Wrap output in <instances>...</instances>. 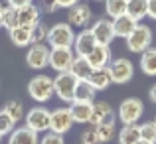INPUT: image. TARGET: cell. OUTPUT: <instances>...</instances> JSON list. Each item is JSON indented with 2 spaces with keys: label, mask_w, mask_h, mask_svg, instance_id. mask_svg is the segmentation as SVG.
Wrapping results in <instances>:
<instances>
[{
  "label": "cell",
  "mask_w": 156,
  "mask_h": 144,
  "mask_svg": "<svg viewBox=\"0 0 156 144\" xmlns=\"http://www.w3.org/2000/svg\"><path fill=\"white\" fill-rule=\"evenodd\" d=\"M2 14H4V6H2V4H0V28L4 26V20H2Z\"/></svg>",
  "instance_id": "obj_41"
},
{
  "label": "cell",
  "mask_w": 156,
  "mask_h": 144,
  "mask_svg": "<svg viewBox=\"0 0 156 144\" xmlns=\"http://www.w3.org/2000/svg\"><path fill=\"white\" fill-rule=\"evenodd\" d=\"M40 6H36L34 2L28 4V6H22L16 10V26H22V28H34L36 24L40 22Z\"/></svg>",
  "instance_id": "obj_14"
},
{
  "label": "cell",
  "mask_w": 156,
  "mask_h": 144,
  "mask_svg": "<svg viewBox=\"0 0 156 144\" xmlns=\"http://www.w3.org/2000/svg\"><path fill=\"white\" fill-rule=\"evenodd\" d=\"M2 113H6L8 117L12 118V122H20L26 114H24V105L20 101H16V99H10V101H6L4 103V107H2Z\"/></svg>",
  "instance_id": "obj_27"
},
{
  "label": "cell",
  "mask_w": 156,
  "mask_h": 144,
  "mask_svg": "<svg viewBox=\"0 0 156 144\" xmlns=\"http://www.w3.org/2000/svg\"><path fill=\"white\" fill-rule=\"evenodd\" d=\"M77 77L71 75L69 71L57 73L53 77V95L63 103H73V95H75V87H77Z\"/></svg>",
  "instance_id": "obj_2"
},
{
  "label": "cell",
  "mask_w": 156,
  "mask_h": 144,
  "mask_svg": "<svg viewBox=\"0 0 156 144\" xmlns=\"http://www.w3.org/2000/svg\"><path fill=\"white\" fill-rule=\"evenodd\" d=\"M105 12L113 20L126 14V0H105Z\"/></svg>",
  "instance_id": "obj_28"
},
{
  "label": "cell",
  "mask_w": 156,
  "mask_h": 144,
  "mask_svg": "<svg viewBox=\"0 0 156 144\" xmlns=\"http://www.w3.org/2000/svg\"><path fill=\"white\" fill-rule=\"evenodd\" d=\"M89 85H91L95 91H105V89H109V85L113 83L111 81V75H109V69L103 67V69H93L91 77H89Z\"/></svg>",
  "instance_id": "obj_22"
},
{
  "label": "cell",
  "mask_w": 156,
  "mask_h": 144,
  "mask_svg": "<svg viewBox=\"0 0 156 144\" xmlns=\"http://www.w3.org/2000/svg\"><path fill=\"white\" fill-rule=\"evenodd\" d=\"M0 142H2V136H0Z\"/></svg>",
  "instance_id": "obj_44"
},
{
  "label": "cell",
  "mask_w": 156,
  "mask_h": 144,
  "mask_svg": "<svg viewBox=\"0 0 156 144\" xmlns=\"http://www.w3.org/2000/svg\"><path fill=\"white\" fill-rule=\"evenodd\" d=\"M14 122H12V118L8 117L6 113H2L0 111V136H8V134L14 130Z\"/></svg>",
  "instance_id": "obj_32"
},
{
  "label": "cell",
  "mask_w": 156,
  "mask_h": 144,
  "mask_svg": "<svg viewBox=\"0 0 156 144\" xmlns=\"http://www.w3.org/2000/svg\"><path fill=\"white\" fill-rule=\"evenodd\" d=\"M28 95L36 103H48L53 97V79L50 75H36L28 83Z\"/></svg>",
  "instance_id": "obj_3"
},
{
  "label": "cell",
  "mask_w": 156,
  "mask_h": 144,
  "mask_svg": "<svg viewBox=\"0 0 156 144\" xmlns=\"http://www.w3.org/2000/svg\"><path fill=\"white\" fill-rule=\"evenodd\" d=\"M55 2H57V6H59V8H67V10H69V8L75 6L79 0H55Z\"/></svg>",
  "instance_id": "obj_39"
},
{
  "label": "cell",
  "mask_w": 156,
  "mask_h": 144,
  "mask_svg": "<svg viewBox=\"0 0 156 144\" xmlns=\"http://www.w3.org/2000/svg\"><path fill=\"white\" fill-rule=\"evenodd\" d=\"M142 113H144V105H142L140 99L136 97H129L119 105V111H117V117L122 125H136L140 121Z\"/></svg>",
  "instance_id": "obj_5"
},
{
  "label": "cell",
  "mask_w": 156,
  "mask_h": 144,
  "mask_svg": "<svg viewBox=\"0 0 156 144\" xmlns=\"http://www.w3.org/2000/svg\"><path fill=\"white\" fill-rule=\"evenodd\" d=\"M8 36H10V42L14 44L16 47H28V46H32V30H30V28L14 26V28L8 30Z\"/></svg>",
  "instance_id": "obj_20"
},
{
  "label": "cell",
  "mask_w": 156,
  "mask_h": 144,
  "mask_svg": "<svg viewBox=\"0 0 156 144\" xmlns=\"http://www.w3.org/2000/svg\"><path fill=\"white\" fill-rule=\"evenodd\" d=\"M136 20L134 18H130L129 14H122V16H119V18H115L113 20V32H115V38H129L130 36V32L136 28Z\"/></svg>",
  "instance_id": "obj_19"
},
{
  "label": "cell",
  "mask_w": 156,
  "mask_h": 144,
  "mask_svg": "<svg viewBox=\"0 0 156 144\" xmlns=\"http://www.w3.org/2000/svg\"><path fill=\"white\" fill-rule=\"evenodd\" d=\"M89 30H91L95 42L101 44V46H109V44L115 40L113 22H111V20H107V18H101V20H97V22H93V26L89 28Z\"/></svg>",
  "instance_id": "obj_12"
},
{
  "label": "cell",
  "mask_w": 156,
  "mask_h": 144,
  "mask_svg": "<svg viewBox=\"0 0 156 144\" xmlns=\"http://www.w3.org/2000/svg\"><path fill=\"white\" fill-rule=\"evenodd\" d=\"M138 128H140V140H146V142H150V144H156V125H154L152 121L138 125Z\"/></svg>",
  "instance_id": "obj_30"
},
{
  "label": "cell",
  "mask_w": 156,
  "mask_h": 144,
  "mask_svg": "<svg viewBox=\"0 0 156 144\" xmlns=\"http://www.w3.org/2000/svg\"><path fill=\"white\" fill-rule=\"evenodd\" d=\"M148 12V0H126V14L140 22Z\"/></svg>",
  "instance_id": "obj_25"
},
{
  "label": "cell",
  "mask_w": 156,
  "mask_h": 144,
  "mask_svg": "<svg viewBox=\"0 0 156 144\" xmlns=\"http://www.w3.org/2000/svg\"><path fill=\"white\" fill-rule=\"evenodd\" d=\"M2 20H4V28H14L16 26V8H10V6H4V14H2Z\"/></svg>",
  "instance_id": "obj_34"
},
{
  "label": "cell",
  "mask_w": 156,
  "mask_h": 144,
  "mask_svg": "<svg viewBox=\"0 0 156 144\" xmlns=\"http://www.w3.org/2000/svg\"><path fill=\"white\" fill-rule=\"evenodd\" d=\"M134 144H150V142H146V140H138V142H134Z\"/></svg>",
  "instance_id": "obj_42"
},
{
  "label": "cell",
  "mask_w": 156,
  "mask_h": 144,
  "mask_svg": "<svg viewBox=\"0 0 156 144\" xmlns=\"http://www.w3.org/2000/svg\"><path fill=\"white\" fill-rule=\"evenodd\" d=\"M48 32H50V28L44 22H38L32 28V44H44L48 40Z\"/></svg>",
  "instance_id": "obj_31"
},
{
  "label": "cell",
  "mask_w": 156,
  "mask_h": 144,
  "mask_svg": "<svg viewBox=\"0 0 156 144\" xmlns=\"http://www.w3.org/2000/svg\"><path fill=\"white\" fill-rule=\"evenodd\" d=\"M103 122H115V111L107 101H97L93 103V113H91L89 125L97 126V125H103Z\"/></svg>",
  "instance_id": "obj_15"
},
{
  "label": "cell",
  "mask_w": 156,
  "mask_h": 144,
  "mask_svg": "<svg viewBox=\"0 0 156 144\" xmlns=\"http://www.w3.org/2000/svg\"><path fill=\"white\" fill-rule=\"evenodd\" d=\"M97 46L95 38H93L91 30L89 28H85V30H81L79 34H75V42H73V53H75L77 57H87L89 53L93 51V47Z\"/></svg>",
  "instance_id": "obj_13"
},
{
  "label": "cell",
  "mask_w": 156,
  "mask_h": 144,
  "mask_svg": "<svg viewBox=\"0 0 156 144\" xmlns=\"http://www.w3.org/2000/svg\"><path fill=\"white\" fill-rule=\"evenodd\" d=\"M46 42L50 44V49L51 47H73L75 32H73V28L67 22H57L50 28Z\"/></svg>",
  "instance_id": "obj_1"
},
{
  "label": "cell",
  "mask_w": 156,
  "mask_h": 144,
  "mask_svg": "<svg viewBox=\"0 0 156 144\" xmlns=\"http://www.w3.org/2000/svg\"><path fill=\"white\" fill-rule=\"evenodd\" d=\"M87 61L91 63L93 69L109 67V63L113 61V59H111V49H109V46H101V44H97V46L93 47V51L87 55Z\"/></svg>",
  "instance_id": "obj_16"
},
{
  "label": "cell",
  "mask_w": 156,
  "mask_h": 144,
  "mask_svg": "<svg viewBox=\"0 0 156 144\" xmlns=\"http://www.w3.org/2000/svg\"><path fill=\"white\" fill-rule=\"evenodd\" d=\"M140 69L144 75H156V47H148L140 53Z\"/></svg>",
  "instance_id": "obj_23"
},
{
  "label": "cell",
  "mask_w": 156,
  "mask_h": 144,
  "mask_svg": "<svg viewBox=\"0 0 156 144\" xmlns=\"http://www.w3.org/2000/svg\"><path fill=\"white\" fill-rule=\"evenodd\" d=\"M146 16L156 20V0H148V12H146Z\"/></svg>",
  "instance_id": "obj_38"
},
{
  "label": "cell",
  "mask_w": 156,
  "mask_h": 144,
  "mask_svg": "<svg viewBox=\"0 0 156 144\" xmlns=\"http://www.w3.org/2000/svg\"><path fill=\"white\" fill-rule=\"evenodd\" d=\"M6 2H8V6H10V8H16V10H18V8H22V6L32 4V0H6Z\"/></svg>",
  "instance_id": "obj_37"
},
{
  "label": "cell",
  "mask_w": 156,
  "mask_h": 144,
  "mask_svg": "<svg viewBox=\"0 0 156 144\" xmlns=\"http://www.w3.org/2000/svg\"><path fill=\"white\" fill-rule=\"evenodd\" d=\"M97 2H99V0H97Z\"/></svg>",
  "instance_id": "obj_45"
},
{
  "label": "cell",
  "mask_w": 156,
  "mask_h": 144,
  "mask_svg": "<svg viewBox=\"0 0 156 144\" xmlns=\"http://www.w3.org/2000/svg\"><path fill=\"white\" fill-rule=\"evenodd\" d=\"M69 73L75 75L77 81H87L89 77H91V73H93V67H91V63L87 61V57H77L75 55L71 67H69Z\"/></svg>",
  "instance_id": "obj_21"
},
{
  "label": "cell",
  "mask_w": 156,
  "mask_h": 144,
  "mask_svg": "<svg viewBox=\"0 0 156 144\" xmlns=\"http://www.w3.org/2000/svg\"><path fill=\"white\" fill-rule=\"evenodd\" d=\"M95 130H97V136H99L101 144L113 140L115 134H117V126H115V122H103V125H97Z\"/></svg>",
  "instance_id": "obj_29"
},
{
  "label": "cell",
  "mask_w": 156,
  "mask_h": 144,
  "mask_svg": "<svg viewBox=\"0 0 156 144\" xmlns=\"http://www.w3.org/2000/svg\"><path fill=\"white\" fill-rule=\"evenodd\" d=\"M79 144H101L99 142V136H97L95 126H91V128H87V130L81 132V142Z\"/></svg>",
  "instance_id": "obj_33"
},
{
  "label": "cell",
  "mask_w": 156,
  "mask_h": 144,
  "mask_svg": "<svg viewBox=\"0 0 156 144\" xmlns=\"http://www.w3.org/2000/svg\"><path fill=\"white\" fill-rule=\"evenodd\" d=\"M152 122H154V125H156V117H154V121H152Z\"/></svg>",
  "instance_id": "obj_43"
},
{
  "label": "cell",
  "mask_w": 156,
  "mask_h": 144,
  "mask_svg": "<svg viewBox=\"0 0 156 144\" xmlns=\"http://www.w3.org/2000/svg\"><path fill=\"white\" fill-rule=\"evenodd\" d=\"M126 47L133 53H142L152 47V30L146 24H136V28L126 38Z\"/></svg>",
  "instance_id": "obj_4"
},
{
  "label": "cell",
  "mask_w": 156,
  "mask_h": 144,
  "mask_svg": "<svg viewBox=\"0 0 156 144\" xmlns=\"http://www.w3.org/2000/svg\"><path fill=\"white\" fill-rule=\"evenodd\" d=\"M140 140V128L138 125H122L119 132V144H134Z\"/></svg>",
  "instance_id": "obj_26"
},
{
  "label": "cell",
  "mask_w": 156,
  "mask_h": 144,
  "mask_svg": "<svg viewBox=\"0 0 156 144\" xmlns=\"http://www.w3.org/2000/svg\"><path fill=\"white\" fill-rule=\"evenodd\" d=\"M148 97H150V101H152V103H156V83L148 89Z\"/></svg>",
  "instance_id": "obj_40"
},
{
  "label": "cell",
  "mask_w": 156,
  "mask_h": 144,
  "mask_svg": "<svg viewBox=\"0 0 156 144\" xmlns=\"http://www.w3.org/2000/svg\"><path fill=\"white\" fill-rule=\"evenodd\" d=\"M8 144H40L38 132L30 130L28 126H18L8 134Z\"/></svg>",
  "instance_id": "obj_18"
},
{
  "label": "cell",
  "mask_w": 156,
  "mask_h": 144,
  "mask_svg": "<svg viewBox=\"0 0 156 144\" xmlns=\"http://www.w3.org/2000/svg\"><path fill=\"white\" fill-rule=\"evenodd\" d=\"M57 2L55 0H42V4H40V10H44L46 14H53V12H57Z\"/></svg>",
  "instance_id": "obj_36"
},
{
  "label": "cell",
  "mask_w": 156,
  "mask_h": 144,
  "mask_svg": "<svg viewBox=\"0 0 156 144\" xmlns=\"http://www.w3.org/2000/svg\"><path fill=\"white\" fill-rule=\"evenodd\" d=\"M73 59H75V53H73V47H51L50 49V67L57 73L69 71Z\"/></svg>",
  "instance_id": "obj_9"
},
{
  "label": "cell",
  "mask_w": 156,
  "mask_h": 144,
  "mask_svg": "<svg viewBox=\"0 0 156 144\" xmlns=\"http://www.w3.org/2000/svg\"><path fill=\"white\" fill-rule=\"evenodd\" d=\"M91 20H93V10L83 2H77L67 12V24L71 28H83L85 30L91 24Z\"/></svg>",
  "instance_id": "obj_11"
},
{
  "label": "cell",
  "mask_w": 156,
  "mask_h": 144,
  "mask_svg": "<svg viewBox=\"0 0 156 144\" xmlns=\"http://www.w3.org/2000/svg\"><path fill=\"white\" fill-rule=\"evenodd\" d=\"M109 75H111V81L117 85H125L133 79L134 75V65L130 59L126 57H119V59H113L109 63Z\"/></svg>",
  "instance_id": "obj_6"
},
{
  "label": "cell",
  "mask_w": 156,
  "mask_h": 144,
  "mask_svg": "<svg viewBox=\"0 0 156 144\" xmlns=\"http://www.w3.org/2000/svg\"><path fill=\"white\" fill-rule=\"evenodd\" d=\"M75 125L73 122V117L69 113V107H59V109L51 111L50 114V132H55V134H61L63 136L65 132L71 130V126Z\"/></svg>",
  "instance_id": "obj_8"
},
{
  "label": "cell",
  "mask_w": 156,
  "mask_h": 144,
  "mask_svg": "<svg viewBox=\"0 0 156 144\" xmlns=\"http://www.w3.org/2000/svg\"><path fill=\"white\" fill-rule=\"evenodd\" d=\"M95 95L97 91L89 85V81H79L75 87V95H73V101L79 103H95Z\"/></svg>",
  "instance_id": "obj_24"
},
{
  "label": "cell",
  "mask_w": 156,
  "mask_h": 144,
  "mask_svg": "<svg viewBox=\"0 0 156 144\" xmlns=\"http://www.w3.org/2000/svg\"><path fill=\"white\" fill-rule=\"evenodd\" d=\"M50 111L46 107H32L26 113V126L34 132H48L50 130Z\"/></svg>",
  "instance_id": "obj_7"
},
{
  "label": "cell",
  "mask_w": 156,
  "mask_h": 144,
  "mask_svg": "<svg viewBox=\"0 0 156 144\" xmlns=\"http://www.w3.org/2000/svg\"><path fill=\"white\" fill-rule=\"evenodd\" d=\"M40 144H65V138L61 136V134H55V132H50V130H48V132L44 134V138L40 140Z\"/></svg>",
  "instance_id": "obj_35"
},
{
  "label": "cell",
  "mask_w": 156,
  "mask_h": 144,
  "mask_svg": "<svg viewBox=\"0 0 156 144\" xmlns=\"http://www.w3.org/2000/svg\"><path fill=\"white\" fill-rule=\"evenodd\" d=\"M26 63L30 69H44L50 63V47L46 44H32L26 51Z\"/></svg>",
  "instance_id": "obj_10"
},
{
  "label": "cell",
  "mask_w": 156,
  "mask_h": 144,
  "mask_svg": "<svg viewBox=\"0 0 156 144\" xmlns=\"http://www.w3.org/2000/svg\"><path fill=\"white\" fill-rule=\"evenodd\" d=\"M69 113H71V117H73V122L89 125V121H91V113H93V103L73 101V103H69Z\"/></svg>",
  "instance_id": "obj_17"
}]
</instances>
